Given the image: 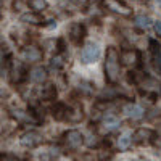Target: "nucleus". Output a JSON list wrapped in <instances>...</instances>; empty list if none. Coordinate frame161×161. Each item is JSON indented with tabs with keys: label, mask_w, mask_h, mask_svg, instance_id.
Wrapping results in <instances>:
<instances>
[{
	"label": "nucleus",
	"mask_w": 161,
	"mask_h": 161,
	"mask_svg": "<svg viewBox=\"0 0 161 161\" xmlns=\"http://www.w3.org/2000/svg\"><path fill=\"white\" fill-rule=\"evenodd\" d=\"M105 77L108 82L114 84L119 79V53L114 47H108L105 57Z\"/></svg>",
	"instance_id": "1"
},
{
	"label": "nucleus",
	"mask_w": 161,
	"mask_h": 161,
	"mask_svg": "<svg viewBox=\"0 0 161 161\" xmlns=\"http://www.w3.org/2000/svg\"><path fill=\"white\" fill-rule=\"evenodd\" d=\"M102 7L111 13H116L119 16H130V7L123 0H102Z\"/></svg>",
	"instance_id": "2"
},
{
	"label": "nucleus",
	"mask_w": 161,
	"mask_h": 161,
	"mask_svg": "<svg viewBox=\"0 0 161 161\" xmlns=\"http://www.w3.org/2000/svg\"><path fill=\"white\" fill-rule=\"evenodd\" d=\"M63 143H64V147L68 150H77L79 147L84 143V137H82V134H80L79 130L71 129V130L63 134Z\"/></svg>",
	"instance_id": "3"
},
{
	"label": "nucleus",
	"mask_w": 161,
	"mask_h": 161,
	"mask_svg": "<svg viewBox=\"0 0 161 161\" xmlns=\"http://www.w3.org/2000/svg\"><path fill=\"white\" fill-rule=\"evenodd\" d=\"M100 55V48L97 44L93 42H89L84 45L82 52H80V61L82 63H93Z\"/></svg>",
	"instance_id": "4"
},
{
	"label": "nucleus",
	"mask_w": 161,
	"mask_h": 161,
	"mask_svg": "<svg viewBox=\"0 0 161 161\" xmlns=\"http://www.w3.org/2000/svg\"><path fill=\"white\" fill-rule=\"evenodd\" d=\"M153 139H155V132L152 129H147V127L137 129L132 136L134 143H137V145H148L153 142Z\"/></svg>",
	"instance_id": "5"
},
{
	"label": "nucleus",
	"mask_w": 161,
	"mask_h": 161,
	"mask_svg": "<svg viewBox=\"0 0 161 161\" xmlns=\"http://www.w3.org/2000/svg\"><path fill=\"white\" fill-rule=\"evenodd\" d=\"M121 63H123L124 66H137L140 63V52L136 50V48H129V50H124L123 53H121V57H119Z\"/></svg>",
	"instance_id": "6"
},
{
	"label": "nucleus",
	"mask_w": 161,
	"mask_h": 161,
	"mask_svg": "<svg viewBox=\"0 0 161 161\" xmlns=\"http://www.w3.org/2000/svg\"><path fill=\"white\" fill-rule=\"evenodd\" d=\"M40 142H42V136L36 130H29L21 136V145L26 147V148H34Z\"/></svg>",
	"instance_id": "7"
},
{
	"label": "nucleus",
	"mask_w": 161,
	"mask_h": 161,
	"mask_svg": "<svg viewBox=\"0 0 161 161\" xmlns=\"http://www.w3.org/2000/svg\"><path fill=\"white\" fill-rule=\"evenodd\" d=\"M21 53H23V58L26 61H29V63L42 60V50H40L39 47H36V45H26Z\"/></svg>",
	"instance_id": "8"
},
{
	"label": "nucleus",
	"mask_w": 161,
	"mask_h": 161,
	"mask_svg": "<svg viewBox=\"0 0 161 161\" xmlns=\"http://www.w3.org/2000/svg\"><path fill=\"white\" fill-rule=\"evenodd\" d=\"M123 113L127 116V118H132V119H140L143 116V108L140 105H136V103H127L124 108H123Z\"/></svg>",
	"instance_id": "9"
},
{
	"label": "nucleus",
	"mask_w": 161,
	"mask_h": 161,
	"mask_svg": "<svg viewBox=\"0 0 161 161\" xmlns=\"http://www.w3.org/2000/svg\"><path fill=\"white\" fill-rule=\"evenodd\" d=\"M84 34H86V29H84V26L82 24H79V23H74L71 26V31H69V37L74 44H79L80 40L84 39Z\"/></svg>",
	"instance_id": "10"
},
{
	"label": "nucleus",
	"mask_w": 161,
	"mask_h": 161,
	"mask_svg": "<svg viewBox=\"0 0 161 161\" xmlns=\"http://www.w3.org/2000/svg\"><path fill=\"white\" fill-rule=\"evenodd\" d=\"M29 77H31L32 82H37V84L44 82V80L47 79V71H45V68H42V66H36V68L31 69Z\"/></svg>",
	"instance_id": "11"
},
{
	"label": "nucleus",
	"mask_w": 161,
	"mask_h": 161,
	"mask_svg": "<svg viewBox=\"0 0 161 161\" xmlns=\"http://www.w3.org/2000/svg\"><path fill=\"white\" fill-rule=\"evenodd\" d=\"M68 110H69V108H68L64 103H57V105L52 108V114H53V118H55V119L63 121V119H66V116H68Z\"/></svg>",
	"instance_id": "12"
},
{
	"label": "nucleus",
	"mask_w": 161,
	"mask_h": 161,
	"mask_svg": "<svg viewBox=\"0 0 161 161\" xmlns=\"http://www.w3.org/2000/svg\"><path fill=\"white\" fill-rule=\"evenodd\" d=\"M26 71H24V66L21 63H16V64H13V68H11V82H19V80L24 77Z\"/></svg>",
	"instance_id": "13"
},
{
	"label": "nucleus",
	"mask_w": 161,
	"mask_h": 161,
	"mask_svg": "<svg viewBox=\"0 0 161 161\" xmlns=\"http://www.w3.org/2000/svg\"><path fill=\"white\" fill-rule=\"evenodd\" d=\"M21 23L39 26V24H42V18H40V15H37V13H24V15H21Z\"/></svg>",
	"instance_id": "14"
},
{
	"label": "nucleus",
	"mask_w": 161,
	"mask_h": 161,
	"mask_svg": "<svg viewBox=\"0 0 161 161\" xmlns=\"http://www.w3.org/2000/svg\"><path fill=\"white\" fill-rule=\"evenodd\" d=\"M55 97H57V89L52 84H47L45 87H42V90H40V98L42 100H53Z\"/></svg>",
	"instance_id": "15"
},
{
	"label": "nucleus",
	"mask_w": 161,
	"mask_h": 161,
	"mask_svg": "<svg viewBox=\"0 0 161 161\" xmlns=\"http://www.w3.org/2000/svg\"><path fill=\"white\" fill-rule=\"evenodd\" d=\"M82 118H84V114H82V108L76 106V108H69V110H68V116H66V121H71V123H77V121H80Z\"/></svg>",
	"instance_id": "16"
},
{
	"label": "nucleus",
	"mask_w": 161,
	"mask_h": 161,
	"mask_svg": "<svg viewBox=\"0 0 161 161\" xmlns=\"http://www.w3.org/2000/svg\"><path fill=\"white\" fill-rule=\"evenodd\" d=\"M118 126H119V119H118L116 116L108 114V116L103 118V127H105L106 130H113V129H116Z\"/></svg>",
	"instance_id": "17"
},
{
	"label": "nucleus",
	"mask_w": 161,
	"mask_h": 161,
	"mask_svg": "<svg viewBox=\"0 0 161 161\" xmlns=\"http://www.w3.org/2000/svg\"><path fill=\"white\" fill-rule=\"evenodd\" d=\"M11 114L16 121H19V123H29V121H34L31 113H26V111H21V110H15Z\"/></svg>",
	"instance_id": "18"
},
{
	"label": "nucleus",
	"mask_w": 161,
	"mask_h": 161,
	"mask_svg": "<svg viewBox=\"0 0 161 161\" xmlns=\"http://www.w3.org/2000/svg\"><path fill=\"white\" fill-rule=\"evenodd\" d=\"M130 140H132V134L130 132H124L123 136H119V139H118V147L121 150H126L127 147L130 145Z\"/></svg>",
	"instance_id": "19"
},
{
	"label": "nucleus",
	"mask_w": 161,
	"mask_h": 161,
	"mask_svg": "<svg viewBox=\"0 0 161 161\" xmlns=\"http://www.w3.org/2000/svg\"><path fill=\"white\" fill-rule=\"evenodd\" d=\"M28 3H29L31 10H34L36 13H39V11H42V10L47 8V2H45V0H28Z\"/></svg>",
	"instance_id": "20"
},
{
	"label": "nucleus",
	"mask_w": 161,
	"mask_h": 161,
	"mask_svg": "<svg viewBox=\"0 0 161 161\" xmlns=\"http://www.w3.org/2000/svg\"><path fill=\"white\" fill-rule=\"evenodd\" d=\"M64 64V57L63 55H57L50 60V68L52 69H61Z\"/></svg>",
	"instance_id": "21"
},
{
	"label": "nucleus",
	"mask_w": 161,
	"mask_h": 161,
	"mask_svg": "<svg viewBox=\"0 0 161 161\" xmlns=\"http://www.w3.org/2000/svg\"><path fill=\"white\" fill-rule=\"evenodd\" d=\"M136 24H137V28L147 29V28H148V26L152 24V19H150L148 16H143V15H140V16H137V18H136Z\"/></svg>",
	"instance_id": "22"
},
{
	"label": "nucleus",
	"mask_w": 161,
	"mask_h": 161,
	"mask_svg": "<svg viewBox=\"0 0 161 161\" xmlns=\"http://www.w3.org/2000/svg\"><path fill=\"white\" fill-rule=\"evenodd\" d=\"M153 66H155V69L161 74V52L153 53Z\"/></svg>",
	"instance_id": "23"
},
{
	"label": "nucleus",
	"mask_w": 161,
	"mask_h": 161,
	"mask_svg": "<svg viewBox=\"0 0 161 161\" xmlns=\"http://www.w3.org/2000/svg\"><path fill=\"white\" fill-rule=\"evenodd\" d=\"M86 143H87V147H97L98 145V137L95 136V134H89L87 136V140H86Z\"/></svg>",
	"instance_id": "24"
},
{
	"label": "nucleus",
	"mask_w": 161,
	"mask_h": 161,
	"mask_svg": "<svg viewBox=\"0 0 161 161\" xmlns=\"http://www.w3.org/2000/svg\"><path fill=\"white\" fill-rule=\"evenodd\" d=\"M0 161H21L18 156H15V155H0Z\"/></svg>",
	"instance_id": "25"
},
{
	"label": "nucleus",
	"mask_w": 161,
	"mask_h": 161,
	"mask_svg": "<svg viewBox=\"0 0 161 161\" xmlns=\"http://www.w3.org/2000/svg\"><path fill=\"white\" fill-rule=\"evenodd\" d=\"M150 47H152V53H159L161 52V45L156 40H150Z\"/></svg>",
	"instance_id": "26"
},
{
	"label": "nucleus",
	"mask_w": 161,
	"mask_h": 161,
	"mask_svg": "<svg viewBox=\"0 0 161 161\" xmlns=\"http://www.w3.org/2000/svg\"><path fill=\"white\" fill-rule=\"evenodd\" d=\"M155 32L158 34V37H161V21L155 23Z\"/></svg>",
	"instance_id": "27"
},
{
	"label": "nucleus",
	"mask_w": 161,
	"mask_h": 161,
	"mask_svg": "<svg viewBox=\"0 0 161 161\" xmlns=\"http://www.w3.org/2000/svg\"><path fill=\"white\" fill-rule=\"evenodd\" d=\"M74 2H79V3H82V2H86V0H74Z\"/></svg>",
	"instance_id": "28"
},
{
	"label": "nucleus",
	"mask_w": 161,
	"mask_h": 161,
	"mask_svg": "<svg viewBox=\"0 0 161 161\" xmlns=\"http://www.w3.org/2000/svg\"><path fill=\"white\" fill-rule=\"evenodd\" d=\"M130 161H147V159H130Z\"/></svg>",
	"instance_id": "29"
}]
</instances>
